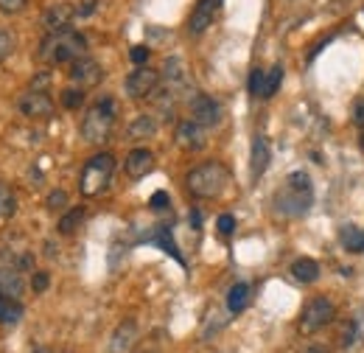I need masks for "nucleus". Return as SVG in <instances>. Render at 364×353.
<instances>
[{
	"instance_id": "nucleus-1",
	"label": "nucleus",
	"mask_w": 364,
	"mask_h": 353,
	"mask_svg": "<svg viewBox=\"0 0 364 353\" xmlns=\"http://www.w3.org/2000/svg\"><path fill=\"white\" fill-rule=\"evenodd\" d=\"M314 202V185H311V176L306 172H291L286 176V182L274 191V214L277 216H286V219H297L303 216Z\"/></svg>"
},
{
	"instance_id": "nucleus-2",
	"label": "nucleus",
	"mask_w": 364,
	"mask_h": 353,
	"mask_svg": "<svg viewBox=\"0 0 364 353\" xmlns=\"http://www.w3.org/2000/svg\"><path fill=\"white\" fill-rule=\"evenodd\" d=\"M82 56H87V40L73 28L48 31V37L40 43V59L46 65H68Z\"/></svg>"
},
{
	"instance_id": "nucleus-3",
	"label": "nucleus",
	"mask_w": 364,
	"mask_h": 353,
	"mask_svg": "<svg viewBox=\"0 0 364 353\" xmlns=\"http://www.w3.org/2000/svg\"><path fill=\"white\" fill-rule=\"evenodd\" d=\"M228 182H230L228 169L222 163H216V160L196 166L193 172H188V176H185V185H188V191L196 199H216L228 188Z\"/></svg>"
},
{
	"instance_id": "nucleus-4",
	"label": "nucleus",
	"mask_w": 364,
	"mask_h": 353,
	"mask_svg": "<svg viewBox=\"0 0 364 353\" xmlns=\"http://www.w3.org/2000/svg\"><path fill=\"white\" fill-rule=\"evenodd\" d=\"M112 124H115V101L101 98L87 110V115L82 121V137L87 143H104L112 132Z\"/></svg>"
},
{
	"instance_id": "nucleus-5",
	"label": "nucleus",
	"mask_w": 364,
	"mask_h": 353,
	"mask_svg": "<svg viewBox=\"0 0 364 353\" xmlns=\"http://www.w3.org/2000/svg\"><path fill=\"white\" fill-rule=\"evenodd\" d=\"M112 172H115V157L109 152H101V154L90 157L82 169V176H79V191L85 196H98L109 185Z\"/></svg>"
},
{
	"instance_id": "nucleus-6",
	"label": "nucleus",
	"mask_w": 364,
	"mask_h": 353,
	"mask_svg": "<svg viewBox=\"0 0 364 353\" xmlns=\"http://www.w3.org/2000/svg\"><path fill=\"white\" fill-rule=\"evenodd\" d=\"M333 303L328 300V297H314V300H309L306 303V309L300 314V331L303 334H317L319 328H325L331 320H333Z\"/></svg>"
},
{
	"instance_id": "nucleus-7",
	"label": "nucleus",
	"mask_w": 364,
	"mask_h": 353,
	"mask_svg": "<svg viewBox=\"0 0 364 353\" xmlns=\"http://www.w3.org/2000/svg\"><path fill=\"white\" fill-rule=\"evenodd\" d=\"M188 110H191V121H196V124L205 127V130L222 124V107H219V101L210 98V95H205V93L191 95Z\"/></svg>"
},
{
	"instance_id": "nucleus-8",
	"label": "nucleus",
	"mask_w": 364,
	"mask_h": 353,
	"mask_svg": "<svg viewBox=\"0 0 364 353\" xmlns=\"http://www.w3.org/2000/svg\"><path fill=\"white\" fill-rule=\"evenodd\" d=\"M160 70H151L146 65H137V70H132L127 76V93L129 98H149L157 93V85H160Z\"/></svg>"
},
{
	"instance_id": "nucleus-9",
	"label": "nucleus",
	"mask_w": 364,
	"mask_h": 353,
	"mask_svg": "<svg viewBox=\"0 0 364 353\" xmlns=\"http://www.w3.org/2000/svg\"><path fill=\"white\" fill-rule=\"evenodd\" d=\"M20 112L26 118H34V121H43L53 115V98L48 95L46 90H28L23 98H20Z\"/></svg>"
},
{
	"instance_id": "nucleus-10",
	"label": "nucleus",
	"mask_w": 364,
	"mask_h": 353,
	"mask_svg": "<svg viewBox=\"0 0 364 353\" xmlns=\"http://www.w3.org/2000/svg\"><path fill=\"white\" fill-rule=\"evenodd\" d=\"M70 79L76 82V88H95L101 79H104V70H101V65L90 59V56H82V59H76V62H70Z\"/></svg>"
},
{
	"instance_id": "nucleus-11",
	"label": "nucleus",
	"mask_w": 364,
	"mask_h": 353,
	"mask_svg": "<svg viewBox=\"0 0 364 353\" xmlns=\"http://www.w3.org/2000/svg\"><path fill=\"white\" fill-rule=\"evenodd\" d=\"M222 0H196L191 17H188V31L191 34H202L210 28V23L216 20V11H219Z\"/></svg>"
},
{
	"instance_id": "nucleus-12",
	"label": "nucleus",
	"mask_w": 364,
	"mask_h": 353,
	"mask_svg": "<svg viewBox=\"0 0 364 353\" xmlns=\"http://www.w3.org/2000/svg\"><path fill=\"white\" fill-rule=\"evenodd\" d=\"M269 160H272L269 140L264 135H255L252 137V152H250V174H252V179H261V176L267 174Z\"/></svg>"
},
{
	"instance_id": "nucleus-13",
	"label": "nucleus",
	"mask_w": 364,
	"mask_h": 353,
	"mask_svg": "<svg viewBox=\"0 0 364 353\" xmlns=\"http://www.w3.org/2000/svg\"><path fill=\"white\" fill-rule=\"evenodd\" d=\"M79 14V9L73 3H53L43 14V26L46 31H62V28H70V20Z\"/></svg>"
},
{
	"instance_id": "nucleus-14",
	"label": "nucleus",
	"mask_w": 364,
	"mask_h": 353,
	"mask_svg": "<svg viewBox=\"0 0 364 353\" xmlns=\"http://www.w3.org/2000/svg\"><path fill=\"white\" fill-rule=\"evenodd\" d=\"M137 342V322L135 320H124L109 339V353H129Z\"/></svg>"
},
{
	"instance_id": "nucleus-15",
	"label": "nucleus",
	"mask_w": 364,
	"mask_h": 353,
	"mask_svg": "<svg viewBox=\"0 0 364 353\" xmlns=\"http://www.w3.org/2000/svg\"><path fill=\"white\" fill-rule=\"evenodd\" d=\"M177 146L185 152H199L205 146V127H199L196 121H182L177 127Z\"/></svg>"
},
{
	"instance_id": "nucleus-16",
	"label": "nucleus",
	"mask_w": 364,
	"mask_h": 353,
	"mask_svg": "<svg viewBox=\"0 0 364 353\" xmlns=\"http://www.w3.org/2000/svg\"><path fill=\"white\" fill-rule=\"evenodd\" d=\"M124 169H127V174L132 176V179H140V176H146L154 169V154H151L149 149H132V152L127 154Z\"/></svg>"
},
{
	"instance_id": "nucleus-17",
	"label": "nucleus",
	"mask_w": 364,
	"mask_h": 353,
	"mask_svg": "<svg viewBox=\"0 0 364 353\" xmlns=\"http://www.w3.org/2000/svg\"><path fill=\"white\" fill-rule=\"evenodd\" d=\"M23 292H26V280H23L20 269H17V266H3V269H0V295L20 300Z\"/></svg>"
},
{
	"instance_id": "nucleus-18",
	"label": "nucleus",
	"mask_w": 364,
	"mask_h": 353,
	"mask_svg": "<svg viewBox=\"0 0 364 353\" xmlns=\"http://www.w3.org/2000/svg\"><path fill=\"white\" fill-rule=\"evenodd\" d=\"M163 79H166V85L168 88L166 90H171L174 95H177V90L185 88L188 85V70H185V65H182V59H166V65H163V73H160Z\"/></svg>"
},
{
	"instance_id": "nucleus-19",
	"label": "nucleus",
	"mask_w": 364,
	"mask_h": 353,
	"mask_svg": "<svg viewBox=\"0 0 364 353\" xmlns=\"http://www.w3.org/2000/svg\"><path fill=\"white\" fill-rule=\"evenodd\" d=\"M319 264L314 258H297L294 264H291V275H294V280H300V283H317L319 280Z\"/></svg>"
},
{
	"instance_id": "nucleus-20",
	"label": "nucleus",
	"mask_w": 364,
	"mask_h": 353,
	"mask_svg": "<svg viewBox=\"0 0 364 353\" xmlns=\"http://www.w3.org/2000/svg\"><path fill=\"white\" fill-rule=\"evenodd\" d=\"M23 314H26V309H23L20 300L0 295V322H3V325H17V322L23 320Z\"/></svg>"
},
{
	"instance_id": "nucleus-21",
	"label": "nucleus",
	"mask_w": 364,
	"mask_h": 353,
	"mask_svg": "<svg viewBox=\"0 0 364 353\" xmlns=\"http://www.w3.org/2000/svg\"><path fill=\"white\" fill-rule=\"evenodd\" d=\"M146 241H151V244L163 247V253H168L171 258H177L180 264H185V258L180 255V250H177V244H174V238H171V230H168V227H157Z\"/></svg>"
},
{
	"instance_id": "nucleus-22",
	"label": "nucleus",
	"mask_w": 364,
	"mask_h": 353,
	"mask_svg": "<svg viewBox=\"0 0 364 353\" xmlns=\"http://www.w3.org/2000/svg\"><path fill=\"white\" fill-rule=\"evenodd\" d=\"M339 241H342V247L350 250V253H364V230L353 227V224H345V227L339 230Z\"/></svg>"
},
{
	"instance_id": "nucleus-23",
	"label": "nucleus",
	"mask_w": 364,
	"mask_h": 353,
	"mask_svg": "<svg viewBox=\"0 0 364 353\" xmlns=\"http://www.w3.org/2000/svg\"><path fill=\"white\" fill-rule=\"evenodd\" d=\"M250 306V286L247 283H235L228 292V311L230 314H241Z\"/></svg>"
},
{
	"instance_id": "nucleus-24",
	"label": "nucleus",
	"mask_w": 364,
	"mask_h": 353,
	"mask_svg": "<svg viewBox=\"0 0 364 353\" xmlns=\"http://www.w3.org/2000/svg\"><path fill=\"white\" fill-rule=\"evenodd\" d=\"M157 132V121L151 115H137L135 121L129 124V137L132 140H143V137H151Z\"/></svg>"
},
{
	"instance_id": "nucleus-25",
	"label": "nucleus",
	"mask_w": 364,
	"mask_h": 353,
	"mask_svg": "<svg viewBox=\"0 0 364 353\" xmlns=\"http://www.w3.org/2000/svg\"><path fill=\"white\" fill-rule=\"evenodd\" d=\"M82 221H85V208H73V211H68L59 224H56V230L62 233V236H73L79 227H82Z\"/></svg>"
},
{
	"instance_id": "nucleus-26",
	"label": "nucleus",
	"mask_w": 364,
	"mask_h": 353,
	"mask_svg": "<svg viewBox=\"0 0 364 353\" xmlns=\"http://www.w3.org/2000/svg\"><path fill=\"white\" fill-rule=\"evenodd\" d=\"M280 82H283V68L272 65L267 70V76H264V93H261V98H272L274 93H277V88H280Z\"/></svg>"
},
{
	"instance_id": "nucleus-27",
	"label": "nucleus",
	"mask_w": 364,
	"mask_h": 353,
	"mask_svg": "<svg viewBox=\"0 0 364 353\" xmlns=\"http://www.w3.org/2000/svg\"><path fill=\"white\" fill-rule=\"evenodd\" d=\"M14 211H17V196L6 185H0V219L14 216Z\"/></svg>"
},
{
	"instance_id": "nucleus-28",
	"label": "nucleus",
	"mask_w": 364,
	"mask_h": 353,
	"mask_svg": "<svg viewBox=\"0 0 364 353\" xmlns=\"http://www.w3.org/2000/svg\"><path fill=\"white\" fill-rule=\"evenodd\" d=\"M62 104L68 110H79L85 104V88H68L62 93Z\"/></svg>"
},
{
	"instance_id": "nucleus-29",
	"label": "nucleus",
	"mask_w": 364,
	"mask_h": 353,
	"mask_svg": "<svg viewBox=\"0 0 364 353\" xmlns=\"http://www.w3.org/2000/svg\"><path fill=\"white\" fill-rule=\"evenodd\" d=\"M264 76H267V70H261V68H255V70L250 73V93H252L255 98H261V93H264Z\"/></svg>"
},
{
	"instance_id": "nucleus-30",
	"label": "nucleus",
	"mask_w": 364,
	"mask_h": 353,
	"mask_svg": "<svg viewBox=\"0 0 364 353\" xmlns=\"http://www.w3.org/2000/svg\"><path fill=\"white\" fill-rule=\"evenodd\" d=\"M65 205H68V194L65 191H53L48 196V211H62Z\"/></svg>"
},
{
	"instance_id": "nucleus-31",
	"label": "nucleus",
	"mask_w": 364,
	"mask_h": 353,
	"mask_svg": "<svg viewBox=\"0 0 364 353\" xmlns=\"http://www.w3.org/2000/svg\"><path fill=\"white\" fill-rule=\"evenodd\" d=\"M26 3H28V0H0V11H6V14H20V11L26 9Z\"/></svg>"
},
{
	"instance_id": "nucleus-32",
	"label": "nucleus",
	"mask_w": 364,
	"mask_h": 353,
	"mask_svg": "<svg viewBox=\"0 0 364 353\" xmlns=\"http://www.w3.org/2000/svg\"><path fill=\"white\" fill-rule=\"evenodd\" d=\"M14 51V37L9 31H0V62Z\"/></svg>"
},
{
	"instance_id": "nucleus-33",
	"label": "nucleus",
	"mask_w": 364,
	"mask_h": 353,
	"mask_svg": "<svg viewBox=\"0 0 364 353\" xmlns=\"http://www.w3.org/2000/svg\"><path fill=\"white\" fill-rule=\"evenodd\" d=\"M48 283H50V278H48V272H34V278H31V289L37 292V295H43L48 289Z\"/></svg>"
},
{
	"instance_id": "nucleus-34",
	"label": "nucleus",
	"mask_w": 364,
	"mask_h": 353,
	"mask_svg": "<svg viewBox=\"0 0 364 353\" xmlns=\"http://www.w3.org/2000/svg\"><path fill=\"white\" fill-rule=\"evenodd\" d=\"M129 59H132L135 65H146V62H149V48H146V45H135V48L129 51Z\"/></svg>"
},
{
	"instance_id": "nucleus-35",
	"label": "nucleus",
	"mask_w": 364,
	"mask_h": 353,
	"mask_svg": "<svg viewBox=\"0 0 364 353\" xmlns=\"http://www.w3.org/2000/svg\"><path fill=\"white\" fill-rule=\"evenodd\" d=\"M149 205H151V211H166V208H168V194H166V191H157V194L149 199Z\"/></svg>"
},
{
	"instance_id": "nucleus-36",
	"label": "nucleus",
	"mask_w": 364,
	"mask_h": 353,
	"mask_svg": "<svg viewBox=\"0 0 364 353\" xmlns=\"http://www.w3.org/2000/svg\"><path fill=\"white\" fill-rule=\"evenodd\" d=\"M216 227H219V233H222V236H230V233L235 230V219H232L230 214H222L219 221H216Z\"/></svg>"
},
{
	"instance_id": "nucleus-37",
	"label": "nucleus",
	"mask_w": 364,
	"mask_h": 353,
	"mask_svg": "<svg viewBox=\"0 0 364 353\" xmlns=\"http://www.w3.org/2000/svg\"><path fill=\"white\" fill-rule=\"evenodd\" d=\"M353 121L364 127V101H356V110H353Z\"/></svg>"
},
{
	"instance_id": "nucleus-38",
	"label": "nucleus",
	"mask_w": 364,
	"mask_h": 353,
	"mask_svg": "<svg viewBox=\"0 0 364 353\" xmlns=\"http://www.w3.org/2000/svg\"><path fill=\"white\" fill-rule=\"evenodd\" d=\"M95 6H98V0H85V6L79 9V14H82V17H87V14H92V9H95Z\"/></svg>"
},
{
	"instance_id": "nucleus-39",
	"label": "nucleus",
	"mask_w": 364,
	"mask_h": 353,
	"mask_svg": "<svg viewBox=\"0 0 364 353\" xmlns=\"http://www.w3.org/2000/svg\"><path fill=\"white\" fill-rule=\"evenodd\" d=\"M34 353H53V351H50V348H37Z\"/></svg>"
},
{
	"instance_id": "nucleus-40",
	"label": "nucleus",
	"mask_w": 364,
	"mask_h": 353,
	"mask_svg": "<svg viewBox=\"0 0 364 353\" xmlns=\"http://www.w3.org/2000/svg\"><path fill=\"white\" fill-rule=\"evenodd\" d=\"M306 353H325V351H322V348H309Z\"/></svg>"
},
{
	"instance_id": "nucleus-41",
	"label": "nucleus",
	"mask_w": 364,
	"mask_h": 353,
	"mask_svg": "<svg viewBox=\"0 0 364 353\" xmlns=\"http://www.w3.org/2000/svg\"><path fill=\"white\" fill-rule=\"evenodd\" d=\"M362 146H364V137H362Z\"/></svg>"
}]
</instances>
